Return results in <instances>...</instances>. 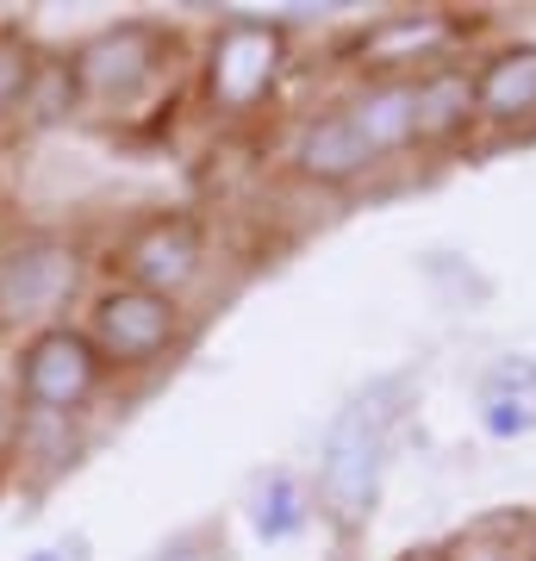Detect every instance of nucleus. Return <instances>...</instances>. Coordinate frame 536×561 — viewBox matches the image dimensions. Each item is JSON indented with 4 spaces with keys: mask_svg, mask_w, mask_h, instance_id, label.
Returning <instances> with one entry per match:
<instances>
[{
    "mask_svg": "<svg viewBox=\"0 0 536 561\" xmlns=\"http://www.w3.org/2000/svg\"><path fill=\"white\" fill-rule=\"evenodd\" d=\"M412 375H375V381L350 393L343 412L324 424V443H318V500L331 505L343 524H356L368 505H375L380 468H387V449H394V431L412 405Z\"/></svg>",
    "mask_w": 536,
    "mask_h": 561,
    "instance_id": "1",
    "label": "nucleus"
},
{
    "mask_svg": "<svg viewBox=\"0 0 536 561\" xmlns=\"http://www.w3.org/2000/svg\"><path fill=\"white\" fill-rule=\"evenodd\" d=\"M100 368H106V356L94 350V337L57 324V331H38V337L25 343L20 393L38 405V412H76V405L100 387Z\"/></svg>",
    "mask_w": 536,
    "mask_h": 561,
    "instance_id": "2",
    "label": "nucleus"
},
{
    "mask_svg": "<svg viewBox=\"0 0 536 561\" xmlns=\"http://www.w3.org/2000/svg\"><path fill=\"white\" fill-rule=\"evenodd\" d=\"M76 287V250L50 231L0 243V319H38Z\"/></svg>",
    "mask_w": 536,
    "mask_h": 561,
    "instance_id": "3",
    "label": "nucleus"
},
{
    "mask_svg": "<svg viewBox=\"0 0 536 561\" xmlns=\"http://www.w3.org/2000/svg\"><path fill=\"white\" fill-rule=\"evenodd\" d=\"M175 44L162 38L157 25H113L76 50V88L100 94V101H132L144 81H157L162 57Z\"/></svg>",
    "mask_w": 536,
    "mask_h": 561,
    "instance_id": "4",
    "label": "nucleus"
},
{
    "mask_svg": "<svg viewBox=\"0 0 536 561\" xmlns=\"http://www.w3.org/2000/svg\"><path fill=\"white\" fill-rule=\"evenodd\" d=\"M175 300H162V294H144V287H113V294H100L94 306V350L106 362H157L169 343H175Z\"/></svg>",
    "mask_w": 536,
    "mask_h": 561,
    "instance_id": "5",
    "label": "nucleus"
},
{
    "mask_svg": "<svg viewBox=\"0 0 536 561\" xmlns=\"http://www.w3.org/2000/svg\"><path fill=\"white\" fill-rule=\"evenodd\" d=\"M281 76V32L256 20H231L213 44V62H206V81H213V101L243 113L256 106Z\"/></svg>",
    "mask_w": 536,
    "mask_h": 561,
    "instance_id": "6",
    "label": "nucleus"
},
{
    "mask_svg": "<svg viewBox=\"0 0 536 561\" xmlns=\"http://www.w3.org/2000/svg\"><path fill=\"white\" fill-rule=\"evenodd\" d=\"M125 275L144 294L175 300L181 287H194V275H199V225L194 219H150L138 238L125 243Z\"/></svg>",
    "mask_w": 536,
    "mask_h": 561,
    "instance_id": "7",
    "label": "nucleus"
},
{
    "mask_svg": "<svg viewBox=\"0 0 536 561\" xmlns=\"http://www.w3.org/2000/svg\"><path fill=\"white\" fill-rule=\"evenodd\" d=\"M475 113L499 125L536 119V44H512V50L487 57V69L475 76Z\"/></svg>",
    "mask_w": 536,
    "mask_h": 561,
    "instance_id": "8",
    "label": "nucleus"
},
{
    "mask_svg": "<svg viewBox=\"0 0 536 561\" xmlns=\"http://www.w3.org/2000/svg\"><path fill=\"white\" fill-rule=\"evenodd\" d=\"M294 162H299V175H306V181L343 187V181H356L362 169H375V150L362 144V131L343 119V113H331V119L306 125V138H299Z\"/></svg>",
    "mask_w": 536,
    "mask_h": 561,
    "instance_id": "9",
    "label": "nucleus"
},
{
    "mask_svg": "<svg viewBox=\"0 0 536 561\" xmlns=\"http://www.w3.org/2000/svg\"><path fill=\"white\" fill-rule=\"evenodd\" d=\"M343 119L362 131V144L375 150V162L387 150H406L418 138V113H412V81H375L362 88L356 101L343 106Z\"/></svg>",
    "mask_w": 536,
    "mask_h": 561,
    "instance_id": "10",
    "label": "nucleus"
},
{
    "mask_svg": "<svg viewBox=\"0 0 536 561\" xmlns=\"http://www.w3.org/2000/svg\"><path fill=\"white\" fill-rule=\"evenodd\" d=\"M412 113H418V138H449L456 125H468L475 113V81L456 69H431L412 81Z\"/></svg>",
    "mask_w": 536,
    "mask_h": 561,
    "instance_id": "11",
    "label": "nucleus"
},
{
    "mask_svg": "<svg viewBox=\"0 0 536 561\" xmlns=\"http://www.w3.org/2000/svg\"><path fill=\"white\" fill-rule=\"evenodd\" d=\"M306 518H312L306 486H299L294 474H262L256 493H250V530H256L262 542H287V537L306 530Z\"/></svg>",
    "mask_w": 536,
    "mask_h": 561,
    "instance_id": "12",
    "label": "nucleus"
},
{
    "mask_svg": "<svg viewBox=\"0 0 536 561\" xmlns=\"http://www.w3.org/2000/svg\"><path fill=\"white\" fill-rule=\"evenodd\" d=\"M76 62H38V76H32V88H25L20 113L32 125H57L69 106H76Z\"/></svg>",
    "mask_w": 536,
    "mask_h": 561,
    "instance_id": "13",
    "label": "nucleus"
},
{
    "mask_svg": "<svg viewBox=\"0 0 536 561\" xmlns=\"http://www.w3.org/2000/svg\"><path fill=\"white\" fill-rule=\"evenodd\" d=\"M32 76H38V62H32L25 38H20V32H0V119H7V113H20Z\"/></svg>",
    "mask_w": 536,
    "mask_h": 561,
    "instance_id": "14",
    "label": "nucleus"
},
{
    "mask_svg": "<svg viewBox=\"0 0 536 561\" xmlns=\"http://www.w3.org/2000/svg\"><path fill=\"white\" fill-rule=\"evenodd\" d=\"M431 38H437V20H387L375 38L362 44V50H368L375 62H399L406 50H424Z\"/></svg>",
    "mask_w": 536,
    "mask_h": 561,
    "instance_id": "15",
    "label": "nucleus"
},
{
    "mask_svg": "<svg viewBox=\"0 0 536 561\" xmlns=\"http://www.w3.org/2000/svg\"><path fill=\"white\" fill-rule=\"evenodd\" d=\"M480 387L487 400H536V356H499L480 375Z\"/></svg>",
    "mask_w": 536,
    "mask_h": 561,
    "instance_id": "16",
    "label": "nucleus"
},
{
    "mask_svg": "<svg viewBox=\"0 0 536 561\" xmlns=\"http://www.w3.org/2000/svg\"><path fill=\"white\" fill-rule=\"evenodd\" d=\"M480 431H487V437H531L536 400H487L480 405Z\"/></svg>",
    "mask_w": 536,
    "mask_h": 561,
    "instance_id": "17",
    "label": "nucleus"
},
{
    "mask_svg": "<svg viewBox=\"0 0 536 561\" xmlns=\"http://www.w3.org/2000/svg\"><path fill=\"white\" fill-rule=\"evenodd\" d=\"M157 561H225V542L213 537V530H187V537H175Z\"/></svg>",
    "mask_w": 536,
    "mask_h": 561,
    "instance_id": "18",
    "label": "nucleus"
},
{
    "mask_svg": "<svg viewBox=\"0 0 536 561\" xmlns=\"http://www.w3.org/2000/svg\"><path fill=\"white\" fill-rule=\"evenodd\" d=\"M449 561H517V549H505V542H493V537H468V542L449 549Z\"/></svg>",
    "mask_w": 536,
    "mask_h": 561,
    "instance_id": "19",
    "label": "nucleus"
},
{
    "mask_svg": "<svg viewBox=\"0 0 536 561\" xmlns=\"http://www.w3.org/2000/svg\"><path fill=\"white\" fill-rule=\"evenodd\" d=\"M32 561H88V537H69V542H57V549H38Z\"/></svg>",
    "mask_w": 536,
    "mask_h": 561,
    "instance_id": "20",
    "label": "nucleus"
}]
</instances>
